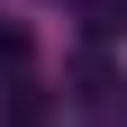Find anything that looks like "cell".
Wrapping results in <instances>:
<instances>
[{
	"instance_id": "obj_1",
	"label": "cell",
	"mask_w": 127,
	"mask_h": 127,
	"mask_svg": "<svg viewBox=\"0 0 127 127\" xmlns=\"http://www.w3.org/2000/svg\"><path fill=\"white\" fill-rule=\"evenodd\" d=\"M82 18H91V36H118L127 27V0H82Z\"/></svg>"
}]
</instances>
